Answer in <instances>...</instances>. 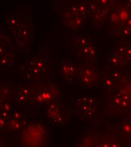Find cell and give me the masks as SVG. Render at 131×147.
Here are the masks:
<instances>
[{
	"label": "cell",
	"mask_w": 131,
	"mask_h": 147,
	"mask_svg": "<svg viewBox=\"0 0 131 147\" xmlns=\"http://www.w3.org/2000/svg\"><path fill=\"white\" fill-rule=\"evenodd\" d=\"M61 77L66 84H72L75 81L76 69L74 62L67 59L61 61Z\"/></svg>",
	"instance_id": "1"
},
{
	"label": "cell",
	"mask_w": 131,
	"mask_h": 147,
	"mask_svg": "<svg viewBox=\"0 0 131 147\" xmlns=\"http://www.w3.org/2000/svg\"><path fill=\"white\" fill-rule=\"evenodd\" d=\"M63 20L67 26L72 29L77 30L82 27L84 17L75 14L68 9L64 11L63 15Z\"/></svg>",
	"instance_id": "2"
},
{
	"label": "cell",
	"mask_w": 131,
	"mask_h": 147,
	"mask_svg": "<svg viewBox=\"0 0 131 147\" xmlns=\"http://www.w3.org/2000/svg\"><path fill=\"white\" fill-rule=\"evenodd\" d=\"M96 75L93 71L88 69L82 70L79 74V82L85 87L90 86L94 81Z\"/></svg>",
	"instance_id": "3"
},
{
	"label": "cell",
	"mask_w": 131,
	"mask_h": 147,
	"mask_svg": "<svg viewBox=\"0 0 131 147\" xmlns=\"http://www.w3.org/2000/svg\"><path fill=\"white\" fill-rule=\"evenodd\" d=\"M110 10V9L103 7L101 10L90 16L93 18L94 23L97 25V27H101L103 26Z\"/></svg>",
	"instance_id": "4"
},
{
	"label": "cell",
	"mask_w": 131,
	"mask_h": 147,
	"mask_svg": "<svg viewBox=\"0 0 131 147\" xmlns=\"http://www.w3.org/2000/svg\"><path fill=\"white\" fill-rule=\"evenodd\" d=\"M79 49L80 53L88 59H94L98 55L95 45L91 40H89L86 45Z\"/></svg>",
	"instance_id": "5"
},
{
	"label": "cell",
	"mask_w": 131,
	"mask_h": 147,
	"mask_svg": "<svg viewBox=\"0 0 131 147\" xmlns=\"http://www.w3.org/2000/svg\"><path fill=\"white\" fill-rule=\"evenodd\" d=\"M126 61L127 60L124 56L113 51L112 54L109 57L107 63L108 65L110 67H118L125 65Z\"/></svg>",
	"instance_id": "6"
},
{
	"label": "cell",
	"mask_w": 131,
	"mask_h": 147,
	"mask_svg": "<svg viewBox=\"0 0 131 147\" xmlns=\"http://www.w3.org/2000/svg\"><path fill=\"white\" fill-rule=\"evenodd\" d=\"M95 107L93 105L90 104H85L79 108H76L77 113L83 117H88L91 116L95 111Z\"/></svg>",
	"instance_id": "7"
},
{
	"label": "cell",
	"mask_w": 131,
	"mask_h": 147,
	"mask_svg": "<svg viewBox=\"0 0 131 147\" xmlns=\"http://www.w3.org/2000/svg\"><path fill=\"white\" fill-rule=\"evenodd\" d=\"M7 24L13 32L17 30L21 24L19 19L13 14L9 15L7 17Z\"/></svg>",
	"instance_id": "8"
},
{
	"label": "cell",
	"mask_w": 131,
	"mask_h": 147,
	"mask_svg": "<svg viewBox=\"0 0 131 147\" xmlns=\"http://www.w3.org/2000/svg\"><path fill=\"white\" fill-rule=\"evenodd\" d=\"M89 41V40H88V37L85 34H83L75 37L73 41L74 46L79 49H80L86 45Z\"/></svg>",
	"instance_id": "9"
},
{
	"label": "cell",
	"mask_w": 131,
	"mask_h": 147,
	"mask_svg": "<svg viewBox=\"0 0 131 147\" xmlns=\"http://www.w3.org/2000/svg\"><path fill=\"white\" fill-rule=\"evenodd\" d=\"M102 87L107 91H112L117 87V84L115 80L109 77L102 80Z\"/></svg>",
	"instance_id": "10"
},
{
	"label": "cell",
	"mask_w": 131,
	"mask_h": 147,
	"mask_svg": "<svg viewBox=\"0 0 131 147\" xmlns=\"http://www.w3.org/2000/svg\"><path fill=\"white\" fill-rule=\"evenodd\" d=\"M59 114V108L56 104H52L50 105L46 112L47 116L53 119H55Z\"/></svg>",
	"instance_id": "11"
},
{
	"label": "cell",
	"mask_w": 131,
	"mask_h": 147,
	"mask_svg": "<svg viewBox=\"0 0 131 147\" xmlns=\"http://www.w3.org/2000/svg\"><path fill=\"white\" fill-rule=\"evenodd\" d=\"M101 7L111 10L116 3V0H94Z\"/></svg>",
	"instance_id": "12"
},
{
	"label": "cell",
	"mask_w": 131,
	"mask_h": 147,
	"mask_svg": "<svg viewBox=\"0 0 131 147\" xmlns=\"http://www.w3.org/2000/svg\"><path fill=\"white\" fill-rule=\"evenodd\" d=\"M30 66L35 67L37 69H38L43 71H45V63L41 59H35L30 62Z\"/></svg>",
	"instance_id": "13"
},
{
	"label": "cell",
	"mask_w": 131,
	"mask_h": 147,
	"mask_svg": "<svg viewBox=\"0 0 131 147\" xmlns=\"http://www.w3.org/2000/svg\"><path fill=\"white\" fill-rule=\"evenodd\" d=\"M125 51L124 57L127 62L131 61V43L124 42Z\"/></svg>",
	"instance_id": "14"
},
{
	"label": "cell",
	"mask_w": 131,
	"mask_h": 147,
	"mask_svg": "<svg viewBox=\"0 0 131 147\" xmlns=\"http://www.w3.org/2000/svg\"><path fill=\"white\" fill-rule=\"evenodd\" d=\"M29 69H30V71L31 74H32V75L35 76V77L40 76L44 73V71H42V70H41L38 69H37L35 67L31 66H30Z\"/></svg>",
	"instance_id": "15"
},
{
	"label": "cell",
	"mask_w": 131,
	"mask_h": 147,
	"mask_svg": "<svg viewBox=\"0 0 131 147\" xmlns=\"http://www.w3.org/2000/svg\"><path fill=\"white\" fill-rule=\"evenodd\" d=\"M17 98L18 101L21 104H26L27 102L28 101L29 96L19 92Z\"/></svg>",
	"instance_id": "16"
},
{
	"label": "cell",
	"mask_w": 131,
	"mask_h": 147,
	"mask_svg": "<svg viewBox=\"0 0 131 147\" xmlns=\"http://www.w3.org/2000/svg\"><path fill=\"white\" fill-rule=\"evenodd\" d=\"M121 76H122V72L119 70H114L109 74V78H112L115 80H118L119 79H120L121 78Z\"/></svg>",
	"instance_id": "17"
},
{
	"label": "cell",
	"mask_w": 131,
	"mask_h": 147,
	"mask_svg": "<svg viewBox=\"0 0 131 147\" xmlns=\"http://www.w3.org/2000/svg\"><path fill=\"white\" fill-rule=\"evenodd\" d=\"M120 129L126 134H131V125L128 123H123L120 126Z\"/></svg>",
	"instance_id": "18"
},
{
	"label": "cell",
	"mask_w": 131,
	"mask_h": 147,
	"mask_svg": "<svg viewBox=\"0 0 131 147\" xmlns=\"http://www.w3.org/2000/svg\"><path fill=\"white\" fill-rule=\"evenodd\" d=\"M10 127L14 130H17L20 127V125L19 123L15 119H11L9 121Z\"/></svg>",
	"instance_id": "19"
},
{
	"label": "cell",
	"mask_w": 131,
	"mask_h": 147,
	"mask_svg": "<svg viewBox=\"0 0 131 147\" xmlns=\"http://www.w3.org/2000/svg\"><path fill=\"white\" fill-rule=\"evenodd\" d=\"M20 92L29 96V94L30 93V90L27 88H23L20 91Z\"/></svg>",
	"instance_id": "20"
},
{
	"label": "cell",
	"mask_w": 131,
	"mask_h": 147,
	"mask_svg": "<svg viewBox=\"0 0 131 147\" xmlns=\"http://www.w3.org/2000/svg\"><path fill=\"white\" fill-rule=\"evenodd\" d=\"M5 119L1 117V127H3L4 125H5Z\"/></svg>",
	"instance_id": "21"
}]
</instances>
